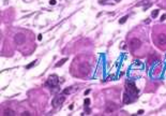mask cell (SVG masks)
<instances>
[{"label":"cell","instance_id":"obj_1","mask_svg":"<svg viewBox=\"0 0 166 116\" xmlns=\"http://www.w3.org/2000/svg\"><path fill=\"white\" fill-rule=\"evenodd\" d=\"M125 90H126V93L129 94L130 96L136 97L138 95V89L136 88L134 82H132V81H127L125 83Z\"/></svg>","mask_w":166,"mask_h":116},{"label":"cell","instance_id":"obj_2","mask_svg":"<svg viewBox=\"0 0 166 116\" xmlns=\"http://www.w3.org/2000/svg\"><path fill=\"white\" fill-rule=\"evenodd\" d=\"M79 73L82 74V75H87L90 72V66L87 64V62H82L81 65H79Z\"/></svg>","mask_w":166,"mask_h":116},{"label":"cell","instance_id":"obj_3","mask_svg":"<svg viewBox=\"0 0 166 116\" xmlns=\"http://www.w3.org/2000/svg\"><path fill=\"white\" fill-rule=\"evenodd\" d=\"M64 97L63 96H57V97H55L54 98V100H53V102H52V104L54 108H59V106H61L62 105V103L64 102Z\"/></svg>","mask_w":166,"mask_h":116},{"label":"cell","instance_id":"obj_4","mask_svg":"<svg viewBox=\"0 0 166 116\" xmlns=\"http://www.w3.org/2000/svg\"><path fill=\"white\" fill-rule=\"evenodd\" d=\"M59 83V77L58 75H56V74H53V75H50L48 77V80H47V84L49 86H52V87H55V86H57Z\"/></svg>","mask_w":166,"mask_h":116},{"label":"cell","instance_id":"obj_5","mask_svg":"<svg viewBox=\"0 0 166 116\" xmlns=\"http://www.w3.org/2000/svg\"><path fill=\"white\" fill-rule=\"evenodd\" d=\"M14 41H15V43L17 45H22V44L25 43L26 41V37L24 33H16L15 37H14Z\"/></svg>","mask_w":166,"mask_h":116},{"label":"cell","instance_id":"obj_6","mask_svg":"<svg viewBox=\"0 0 166 116\" xmlns=\"http://www.w3.org/2000/svg\"><path fill=\"white\" fill-rule=\"evenodd\" d=\"M140 41L138 40V39H136V38H134V39H132L131 41H130V47L133 50H137V49H139L140 47Z\"/></svg>","mask_w":166,"mask_h":116},{"label":"cell","instance_id":"obj_7","mask_svg":"<svg viewBox=\"0 0 166 116\" xmlns=\"http://www.w3.org/2000/svg\"><path fill=\"white\" fill-rule=\"evenodd\" d=\"M117 108H118V106L115 104V103L108 102V103H107V105H106V112H107V113H111V112H114Z\"/></svg>","mask_w":166,"mask_h":116},{"label":"cell","instance_id":"obj_8","mask_svg":"<svg viewBox=\"0 0 166 116\" xmlns=\"http://www.w3.org/2000/svg\"><path fill=\"white\" fill-rule=\"evenodd\" d=\"M158 42H159L160 45H164V44H166V34H164V33L159 34L158 35Z\"/></svg>","mask_w":166,"mask_h":116},{"label":"cell","instance_id":"obj_9","mask_svg":"<svg viewBox=\"0 0 166 116\" xmlns=\"http://www.w3.org/2000/svg\"><path fill=\"white\" fill-rule=\"evenodd\" d=\"M123 102L125 103V104H127V103H131L132 102V99L130 98V95L127 94V93H125L123 95Z\"/></svg>","mask_w":166,"mask_h":116},{"label":"cell","instance_id":"obj_10","mask_svg":"<svg viewBox=\"0 0 166 116\" xmlns=\"http://www.w3.org/2000/svg\"><path fill=\"white\" fill-rule=\"evenodd\" d=\"M66 61H68V58H63V59H61L60 61L56 64V66H55V67H56V68H59V67H61L62 65H64V62H66Z\"/></svg>","mask_w":166,"mask_h":116},{"label":"cell","instance_id":"obj_11","mask_svg":"<svg viewBox=\"0 0 166 116\" xmlns=\"http://www.w3.org/2000/svg\"><path fill=\"white\" fill-rule=\"evenodd\" d=\"M127 18H129V16H127V15L123 16L122 18H120V20H119V24H124V23L126 22V19H127Z\"/></svg>","mask_w":166,"mask_h":116},{"label":"cell","instance_id":"obj_12","mask_svg":"<svg viewBox=\"0 0 166 116\" xmlns=\"http://www.w3.org/2000/svg\"><path fill=\"white\" fill-rule=\"evenodd\" d=\"M84 103H85V108H88V106L90 105V99H89V98H86Z\"/></svg>","mask_w":166,"mask_h":116},{"label":"cell","instance_id":"obj_13","mask_svg":"<svg viewBox=\"0 0 166 116\" xmlns=\"http://www.w3.org/2000/svg\"><path fill=\"white\" fill-rule=\"evenodd\" d=\"M37 62H38V60H34V61H32V62H31V64H29V65H28V66H27V67H26V69H30V68H32V67H33V66H34V65H35V64H37Z\"/></svg>","mask_w":166,"mask_h":116},{"label":"cell","instance_id":"obj_14","mask_svg":"<svg viewBox=\"0 0 166 116\" xmlns=\"http://www.w3.org/2000/svg\"><path fill=\"white\" fill-rule=\"evenodd\" d=\"M158 15H159V10H154V11H152V13H151V16L154 17V18H155V17L158 16Z\"/></svg>","mask_w":166,"mask_h":116},{"label":"cell","instance_id":"obj_15","mask_svg":"<svg viewBox=\"0 0 166 116\" xmlns=\"http://www.w3.org/2000/svg\"><path fill=\"white\" fill-rule=\"evenodd\" d=\"M4 115H13V112H12L11 110H9V111H5L4 112Z\"/></svg>","mask_w":166,"mask_h":116},{"label":"cell","instance_id":"obj_16","mask_svg":"<svg viewBox=\"0 0 166 116\" xmlns=\"http://www.w3.org/2000/svg\"><path fill=\"white\" fill-rule=\"evenodd\" d=\"M71 93V89L70 88H67V89H64V90H63V94H70Z\"/></svg>","mask_w":166,"mask_h":116},{"label":"cell","instance_id":"obj_17","mask_svg":"<svg viewBox=\"0 0 166 116\" xmlns=\"http://www.w3.org/2000/svg\"><path fill=\"white\" fill-rule=\"evenodd\" d=\"M165 19H166V14H163L161 16V22H163V20H165Z\"/></svg>","mask_w":166,"mask_h":116},{"label":"cell","instance_id":"obj_18","mask_svg":"<svg viewBox=\"0 0 166 116\" xmlns=\"http://www.w3.org/2000/svg\"><path fill=\"white\" fill-rule=\"evenodd\" d=\"M49 3H50V4H53V5H55L56 3H57V1H56V0H50Z\"/></svg>","mask_w":166,"mask_h":116},{"label":"cell","instance_id":"obj_19","mask_svg":"<svg viewBox=\"0 0 166 116\" xmlns=\"http://www.w3.org/2000/svg\"><path fill=\"white\" fill-rule=\"evenodd\" d=\"M143 113H144V111H143V110H139V111L137 112V115H141V114H143Z\"/></svg>","mask_w":166,"mask_h":116},{"label":"cell","instance_id":"obj_20","mask_svg":"<svg viewBox=\"0 0 166 116\" xmlns=\"http://www.w3.org/2000/svg\"><path fill=\"white\" fill-rule=\"evenodd\" d=\"M38 40H39V41L42 40V34H39V35H38Z\"/></svg>","mask_w":166,"mask_h":116},{"label":"cell","instance_id":"obj_21","mask_svg":"<svg viewBox=\"0 0 166 116\" xmlns=\"http://www.w3.org/2000/svg\"><path fill=\"white\" fill-rule=\"evenodd\" d=\"M22 115H30V113H29V112H24Z\"/></svg>","mask_w":166,"mask_h":116},{"label":"cell","instance_id":"obj_22","mask_svg":"<svg viewBox=\"0 0 166 116\" xmlns=\"http://www.w3.org/2000/svg\"><path fill=\"white\" fill-rule=\"evenodd\" d=\"M89 93H90V90H89V89H88V90H86V91H85V96H86V95H88Z\"/></svg>","mask_w":166,"mask_h":116},{"label":"cell","instance_id":"obj_23","mask_svg":"<svg viewBox=\"0 0 166 116\" xmlns=\"http://www.w3.org/2000/svg\"><path fill=\"white\" fill-rule=\"evenodd\" d=\"M104 1H106V0H100V3H103Z\"/></svg>","mask_w":166,"mask_h":116},{"label":"cell","instance_id":"obj_24","mask_svg":"<svg viewBox=\"0 0 166 116\" xmlns=\"http://www.w3.org/2000/svg\"><path fill=\"white\" fill-rule=\"evenodd\" d=\"M115 1H116V2H120L121 0H115Z\"/></svg>","mask_w":166,"mask_h":116}]
</instances>
